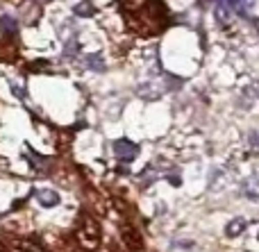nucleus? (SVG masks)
I'll return each instance as SVG.
<instances>
[{
	"label": "nucleus",
	"instance_id": "nucleus-1",
	"mask_svg": "<svg viewBox=\"0 0 259 252\" xmlns=\"http://www.w3.org/2000/svg\"><path fill=\"white\" fill-rule=\"evenodd\" d=\"M75 241L82 250L94 252L98 250L100 241H103V234H100V225L89 212H82L80 218H77L75 225Z\"/></svg>",
	"mask_w": 259,
	"mask_h": 252
},
{
	"label": "nucleus",
	"instance_id": "nucleus-2",
	"mask_svg": "<svg viewBox=\"0 0 259 252\" xmlns=\"http://www.w3.org/2000/svg\"><path fill=\"white\" fill-rule=\"evenodd\" d=\"M114 155H116L121 162H134L137 159V155H139V145L137 143H132L130 139H118V141H114Z\"/></svg>",
	"mask_w": 259,
	"mask_h": 252
},
{
	"label": "nucleus",
	"instance_id": "nucleus-3",
	"mask_svg": "<svg viewBox=\"0 0 259 252\" xmlns=\"http://www.w3.org/2000/svg\"><path fill=\"white\" fill-rule=\"evenodd\" d=\"M121 239H123V243H125V248H127L130 252H143V239H141V234H139L137 227L123 225Z\"/></svg>",
	"mask_w": 259,
	"mask_h": 252
},
{
	"label": "nucleus",
	"instance_id": "nucleus-4",
	"mask_svg": "<svg viewBox=\"0 0 259 252\" xmlns=\"http://www.w3.org/2000/svg\"><path fill=\"white\" fill-rule=\"evenodd\" d=\"M34 198H36V203L46 209H53L59 205V193L53 189H34Z\"/></svg>",
	"mask_w": 259,
	"mask_h": 252
},
{
	"label": "nucleus",
	"instance_id": "nucleus-5",
	"mask_svg": "<svg viewBox=\"0 0 259 252\" xmlns=\"http://www.w3.org/2000/svg\"><path fill=\"white\" fill-rule=\"evenodd\" d=\"M216 18H219V23L232 21V5H230V0H221L219 3V7H216Z\"/></svg>",
	"mask_w": 259,
	"mask_h": 252
},
{
	"label": "nucleus",
	"instance_id": "nucleus-6",
	"mask_svg": "<svg viewBox=\"0 0 259 252\" xmlns=\"http://www.w3.org/2000/svg\"><path fill=\"white\" fill-rule=\"evenodd\" d=\"M243 230H246V221H243V218H234V221L228 223V227H225V234H228L230 239H234V236H239Z\"/></svg>",
	"mask_w": 259,
	"mask_h": 252
},
{
	"label": "nucleus",
	"instance_id": "nucleus-7",
	"mask_svg": "<svg viewBox=\"0 0 259 252\" xmlns=\"http://www.w3.org/2000/svg\"><path fill=\"white\" fill-rule=\"evenodd\" d=\"M14 245H16V252H46L39 243H34L30 239H18Z\"/></svg>",
	"mask_w": 259,
	"mask_h": 252
},
{
	"label": "nucleus",
	"instance_id": "nucleus-8",
	"mask_svg": "<svg viewBox=\"0 0 259 252\" xmlns=\"http://www.w3.org/2000/svg\"><path fill=\"white\" fill-rule=\"evenodd\" d=\"M73 12H75L77 16L87 18V16H94V14H96V7L89 3V0H82L80 5H75V7H73Z\"/></svg>",
	"mask_w": 259,
	"mask_h": 252
},
{
	"label": "nucleus",
	"instance_id": "nucleus-9",
	"mask_svg": "<svg viewBox=\"0 0 259 252\" xmlns=\"http://www.w3.org/2000/svg\"><path fill=\"white\" fill-rule=\"evenodd\" d=\"M87 66H91L94 71H105V64H103V57H100V55H91V57H87Z\"/></svg>",
	"mask_w": 259,
	"mask_h": 252
},
{
	"label": "nucleus",
	"instance_id": "nucleus-10",
	"mask_svg": "<svg viewBox=\"0 0 259 252\" xmlns=\"http://www.w3.org/2000/svg\"><path fill=\"white\" fill-rule=\"evenodd\" d=\"M230 5H232V9H239V12L243 14L255 5V0H230Z\"/></svg>",
	"mask_w": 259,
	"mask_h": 252
},
{
	"label": "nucleus",
	"instance_id": "nucleus-11",
	"mask_svg": "<svg viewBox=\"0 0 259 252\" xmlns=\"http://www.w3.org/2000/svg\"><path fill=\"white\" fill-rule=\"evenodd\" d=\"M0 25L7 27L9 34H14V32H16V21H14V18H9V16H0Z\"/></svg>",
	"mask_w": 259,
	"mask_h": 252
},
{
	"label": "nucleus",
	"instance_id": "nucleus-12",
	"mask_svg": "<svg viewBox=\"0 0 259 252\" xmlns=\"http://www.w3.org/2000/svg\"><path fill=\"white\" fill-rule=\"evenodd\" d=\"M0 252H9V250H7V248H5V245H3V243H0Z\"/></svg>",
	"mask_w": 259,
	"mask_h": 252
}]
</instances>
